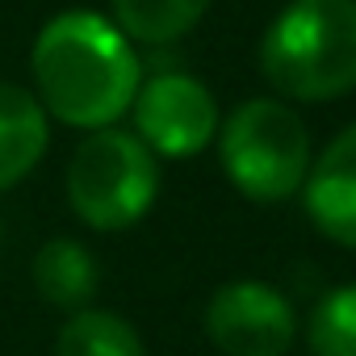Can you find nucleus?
<instances>
[{
	"label": "nucleus",
	"instance_id": "nucleus-4",
	"mask_svg": "<svg viewBox=\"0 0 356 356\" xmlns=\"http://www.w3.org/2000/svg\"><path fill=\"white\" fill-rule=\"evenodd\" d=\"M159 193V159L134 130H92L67 163L72 214L92 231L134 227Z\"/></svg>",
	"mask_w": 356,
	"mask_h": 356
},
{
	"label": "nucleus",
	"instance_id": "nucleus-9",
	"mask_svg": "<svg viewBox=\"0 0 356 356\" xmlns=\"http://www.w3.org/2000/svg\"><path fill=\"white\" fill-rule=\"evenodd\" d=\"M97 281H101V268L92 252L76 239H51L34 256V285L51 306L84 310L97 293Z\"/></svg>",
	"mask_w": 356,
	"mask_h": 356
},
{
	"label": "nucleus",
	"instance_id": "nucleus-7",
	"mask_svg": "<svg viewBox=\"0 0 356 356\" xmlns=\"http://www.w3.org/2000/svg\"><path fill=\"white\" fill-rule=\"evenodd\" d=\"M306 218L339 248L356 252V122L339 130L323 155H314L302 185Z\"/></svg>",
	"mask_w": 356,
	"mask_h": 356
},
{
	"label": "nucleus",
	"instance_id": "nucleus-12",
	"mask_svg": "<svg viewBox=\"0 0 356 356\" xmlns=\"http://www.w3.org/2000/svg\"><path fill=\"white\" fill-rule=\"evenodd\" d=\"M310 356H356V281L318 298L306 323Z\"/></svg>",
	"mask_w": 356,
	"mask_h": 356
},
{
	"label": "nucleus",
	"instance_id": "nucleus-1",
	"mask_svg": "<svg viewBox=\"0 0 356 356\" xmlns=\"http://www.w3.org/2000/svg\"><path fill=\"white\" fill-rule=\"evenodd\" d=\"M34 84L51 118L76 130L113 126L138 92V55L130 38L92 9H67L34 38Z\"/></svg>",
	"mask_w": 356,
	"mask_h": 356
},
{
	"label": "nucleus",
	"instance_id": "nucleus-8",
	"mask_svg": "<svg viewBox=\"0 0 356 356\" xmlns=\"http://www.w3.org/2000/svg\"><path fill=\"white\" fill-rule=\"evenodd\" d=\"M51 143L42 101L22 84H0V193L22 185Z\"/></svg>",
	"mask_w": 356,
	"mask_h": 356
},
{
	"label": "nucleus",
	"instance_id": "nucleus-11",
	"mask_svg": "<svg viewBox=\"0 0 356 356\" xmlns=\"http://www.w3.org/2000/svg\"><path fill=\"white\" fill-rule=\"evenodd\" d=\"M55 356H147V348L122 314L84 306L63 323Z\"/></svg>",
	"mask_w": 356,
	"mask_h": 356
},
{
	"label": "nucleus",
	"instance_id": "nucleus-10",
	"mask_svg": "<svg viewBox=\"0 0 356 356\" xmlns=\"http://www.w3.org/2000/svg\"><path fill=\"white\" fill-rule=\"evenodd\" d=\"M210 9V0H113V22L130 42L168 47L185 38Z\"/></svg>",
	"mask_w": 356,
	"mask_h": 356
},
{
	"label": "nucleus",
	"instance_id": "nucleus-6",
	"mask_svg": "<svg viewBox=\"0 0 356 356\" xmlns=\"http://www.w3.org/2000/svg\"><path fill=\"white\" fill-rule=\"evenodd\" d=\"M206 335L222 356H285L298 339V314L268 281H227L206 306Z\"/></svg>",
	"mask_w": 356,
	"mask_h": 356
},
{
	"label": "nucleus",
	"instance_id": "nucleus-3",
	"mask_svg": "<svg viewBox=\"0 0 356 356\" xmlns=\"http://www.w3.org/2000/svg\"><path fill=\"white\" fill-rule=\"evenodd\" d=\"M218 155H222L227 181L252 202L293 197L306 185V172L314 163L306 122L273 97L243 101L222 122Z\"/></svg>",
	"mask_w": 356,
	"mask_h": 356
},
{
	"label": "nucleus",
	"instance_id": "nucleus-2",
	"mask_svg": "<svg viewBox=\"0 0 356 356\" xmlns=\"http://www.w3.org/2000/svg\"><path fill=\"white\" fill-rule=\"evenodd\" d=\"M264 80L306 105L356 88V0H289L260 42Z\"/></svg>",
	"mask_w": 356,
	"mask_h": 356
},
{
	"label": "nucleus",
	"instance_id": "nucleus-5",
	"mask_svg": "<svg viewBox=\"0 0 356 356\" xmlns=\"http://www.w3.org/2000/svg\"><path fill=\"white\" fill-rule=\"evenodd\" d=\"M134 134L151 155L189 159L218 134V101L210 88L185 72H163L134 92Z\"/></svg>",
	"mask_w": 356,
	"mask_h": 356
}]
</instances>
